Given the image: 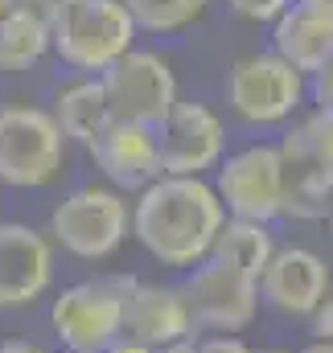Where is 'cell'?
<instances>
[{"label": "cell", "instance_id": "6da1fadb", "mask_svg": "<svg viewBox=\"0 0 333 353\" xmlns=\"http://www.w3.org/2000/svg\"><path fill=\"white\" fill-rule=\"evenodd\" d=\"M222 222H227V210L206 176L161 173L153 185L136 193L128 234L161 267L189 271V267L206 263Z\"/></svg>", "mask_w": 333, "mask_h": 353}, {"label": "cell", "instance_id": "7a4b0ae2", "mask_svg": "<svg viewBox=\"0 0 333 353\" xmlns=\"http://www.w3.org/2000/svg\"><path fill=\"white\" fill-rule=\"evenodd\" d=\"M132 41L136 25L124 0H66L50 12V50L83 79H99L132 50Z\"/></svg>", "mask_w": 333, "mask_h": 353}, {"label": "cell", "instance_id": "3957f363", "mask_svg": "<svg viewBox=\"0 0 333 353\" xmlns=\"http://www.w3.org/2000/svg\"><path fill=\"white\" fill-rule=\"evenodd\" d=\"M128 222H132V205L124 193H115L111 185H83L54 205L50 243L75 259L99 263L124 247Z\"/></svg>", "mask_w": 333, "mask_h": 353}, {"label": "cell", "instance_id": "277c9868", "mask_svg": "<svg viewBox=\"0 0 333 353\" xmlns=\"http://www.w3.org/2000/svg\"><path fill=\"white\" fill-rule=\"evenodd\" d=\"M136 288V275H103L62 288L50 304V329L62 350L103 353L124 337V296Z\"/></svg>", "mask_w": 333, "mask_h": 353}, {"label": "cell", "instance_id": "5b68a950", "mask_svg": "<svg viewBox=\"0 0 333 353\" xmlns=\"http://www.w3.org/2000/svg\"><path fill=\"white\" fill-rule=\"evenodd\" d=\"M66 169V136L46 107H0V181L12 189H46Z\"/></svg>", "mask_w": 333, "mask_h": 353}, {"label": "cell", "instance_id": "8992f818", "mask_svg": "<svg viewBox=\"0 0 333 353\" xmlns=\"http://www.w3.org/2000/svg\"><path fill=\"white\" fill-rule=\"evenodd\" d=\"M309 99L305 74L292 70L280 54H247L231 66L227 74V103L231 111L251 123V128H272V123H288L301 103Z\"/></svg>", "mask_w": 333, "mask_h": 353}, {"label": "cell", "instance_id": "52a82bcc", "mask_svg": "<svg viewBox=\"0 0 333 353\" xmlns=\"http://www.w3.org/2000/svg\"><path fill=\"white\" fill-rule=\"evenodd\" d=\"M99 87L107 99L111 119L120 123H140V128H157L169 111L177 107V79L161 54L153 50H128L120 62H111L99 74Z\"/></svg>", "mask_w": 333, "mask_h": 353}, {"label": "cell", "instance_id": "ba28073f", "mask_svg": "<svg viewBox=\"0 0 333 353\" xmlns=\"http://www.w3.org/2000/svg\"><path fill=\"white\" fill-rule=\"evenodd\" d=\"M214 193L227 210V218L247 222H276L284 210V169L276 144H247L218 161Z\"/></svg>", "mask_w": 333, "mask_h": 353}, {"label": "cell", "instance_id": "9c48e42d", "mask_svg": "<svg viewBox=\"0 0 333 353\" xmlns=\"http://www.w3.org/2000/svg\"><path fill=\"white\" fill-rule=\"evenodd\" d=\"M165 176H206L227 157V123L206 103H181L153 128Z\"/></svg>", "mask_w": 333, "mask_h": 353}, {"label": "cell", "instance_id": "30bf717a", "mask_svg": "<svg viewBox=\"0 0 333 353\" xmlns=\"http://www.w3.org/2000/svg\"><path fill=\"white\" fill-rule=\"evenodd\" d=\"M181 296L189 304L193 329L239 337L259 316V288H255V279L231 271V267L210 263V259L189 267V279L181 283Z\"/></svg>", "mask_w": 333, "mask_h": 353}, {"label": "cell", "instance_id": "8fae6325", "mask_svg": "<svg viewBox=\"0 0 333 353\" xmlns=\"http://www.w3.org/2000/svg\"><path fill=\"white\" fill-rule=\"evenodd\" d=\"M259 304L284 312V316H309L333 288L330 263L309 247H276V255L255 279Z\"/></svg>", "mask_w": 333, "mask_h": 353}, {"label": "cell", "instance_id": "7c38bea8", "mask_svg": "<svg viewBox=\"0 0 333 353\" xmlns=\"http://www.w3.org/2000/svg\"><path fill=\"white\" fill-rule=\"evenodd\" d=\"M54 283V243L25 222H0V308H25Z\"/></svg>", "mask_w": 333, "mask_h": 353}, {"label": "cell", "instance_id": "4fadbf2b", "mask_svg": "<svg viewBox=\"0 0 333 353\" xmlns=\"http://www.w3.org/2000/svg\"><path fill=\"white\" fill-rule=\"evenodd\" d=\"M276 152H280V169H284V210H280V218H296V222H321V218H330L333 173L321 165V157L313 152L305 119L284 132V140L276 144Z\"/></svg>", "mask_w": 333, "mask_h": 353}, {"label": "cell", "instance_id": "5bb4252c", "mask_svg": "<svg viewBox=\"0 0 333 353\" xmlns=\"http://www.w3.org/2000/svg\"><path fill=\"white\" fill-rule=\"evenodd\" d=\"M95 169L107 176L115 193H140L161 176V157H157V132L140 123H120L111 119L103 136L86 148Z\"/></svg>", "mask_w": 333, "mask_h": 353}, {"label": "cell", "instance_id": "9a60e30c", "mask_svg": "<svg viewBox=\"0 0 333 353\" xmlns=\"http://www.w3.org/2000/svg\"><path fill=\"white\" fill-rule=\"evenodd\" d=\"M124 337L144 350H165L173 341L193 337V316L181 288L169 283H140L124 296Z\"/></svg>", "mask_w": 333, "mask_h": 353}, {"label": "cell", "instance_id": "2e32d148", "mask_svg": "<svg viewBox=\"0 0 333 353\" xmlns=\"http://www.w3.org/2000/svg\"><path fill=\"white\" fill-rule=\"evenodd\" d=\"M272 54H280L305 79L333 62V4L292 0L272 21Z\"/></svg>", "mask_w": 333, "mask_h": 353}, {"label": "cell", "instance_id": "e0dca14e", "mask_svg": "<svg viewBox=\"0 0 333 353\" xmlns=\"http://www.w3.org/2000/svg\"><path fill=\"white\" fill-rule=\"evenodd\" d=\"M276 255V234L267 222H247V218H227L222 230L214 234L210 247V263L231 267L247 279H259V271L267 267V259Z\"/></svg>", "mask_w": 333, "mask_h": 353}, {"label": "cell", "instance_id": "ac0fdd59", "mask_svg": "<svg viewBox=\"0 0 333 353\" xmlns=\"http://www.w3.org/2000/svg\"><path fill=\"white\" fill-rule=\"evenodd\" d=\"M50 115H54L58 132L66 136V144H83V148H91L103 136V128L111 123V111H107L99 79H79V83L62 87Z\"/></svg>", "mask_w": 333, "mask_h": 353}, {"label": "cell", "instance_id": "d6986e66", "mask_svg": "<svg viewBox=\"0 0 333 353\" xmlns=\"http://www.w3.org/2000/svg\"><path fill=\"white\" fill-rule=\"evenodd\" d=\"M50 54V17L29 4L0 12V70H29Z\"/></svg>", "mask_w": 333, "mask_h": 353}, {"label": "cell", "instance_id": "ffe728a7", "mask_svg": "<svg viewBox=\"0 0 333 353\" xmlns=\"http://www.w3.org/2000/svg\"><path fill=\"white\" fill-rule=\"evenodd\" d=\"M206 4L210 0H124L136 33H181L206 12Z\"/></svg>", "mask_w": 333, "mask_h": 353}, {"label": "cell", "instance_id": "44dd1931", "mask_svg": "<svg viewBox=\"0 0 333 353\" xmlns=\"http://www.w3.org/2000/svg\"><path fill=\"white\" fill-rule=\"evenodd\" d=\"M305 128H309L313 152L321 157V165L333 173V111H309L305 115Z\"/></svg>", "mask_w": 333, "mask_h": 353}, {"label": "cell", "instance_id": "7402d4cb", "mask_svg": "<svg viewBox=\"0 0 333 353\" xmlns=\"http://www.w3.org/2000/svg\"><path fill=\"white\" fill-rule=\"evenodd\" d=\"M292 0H231V8L243 17V21H255V25H272Z\"/></svg>", "mask_w": 333, "mask_h": 353}, {"label": "cell", "instance_id": "603a6c76", "mask_svg": "<svg viewBox=\"0 0 333 353\" xmlns=\"http://www.w3.org/2000/svg\"><path fill=\"white\" fill-rule=\"evenodd\" d=\"M305 90L313 99V111H333V62H325L321 70H313L305 79Z\"/></svg>", "mask_w": 333, "mask_h": 353}, {"label": "cell", "instance_id": "cb8c5ba5", "mask_svg": "<svg viewBox=\"0 0 333 353\" xmlns=\"http://www.w3.org/2000/svg\"><path fill=\"white\" fill-rule=\"evenodd\" d=\"M309 321V329H313V341H333V292L305 316Z\"/></svg>", "mask_w": 333, "mask_h": 353}, {"label": "cell", "instance_id": "d4e9b609", "mask_svg": "<svg viewBox=\"0 0 333 353\" xmlns=\"http://www.w3.org/2000/svg\"><path fill=\"white\" fill-rule=\"evenodd\" d=\"M198 353H255L243 337H227V333H214L206 341H198Z\"/></svg>", "mask_w": 333, "mask_h": 353}, {"label": "cell", "instance_id": "484cf974", "mask_svg": "<svg viewBox=\"0 0 333 353\" xmlns=\"http://www.w3.org/2000/svg\"><path fill=\"white\" fill-rule=\"evenodd\" d=\"M0 353H46V350L33 345V341H0Z\"/></svg>", "mask_w": 333, "mask_h": 353}, {"label": "cell", "instance_id": "4316f807", "mask_svg": "<svg viewBox=\"0 0 333 353\" xmlns=\"http://www.w3.org/2000/svg\"><path fill=\"white\" fill-rule=\"evenodd\" d=\"M103 353H153V350H144V345H136V341H128V337H120V341H111Z\"/></svg>", "mask_w": 333, "mask_h": 353}, {"label": "cell", "instance_id": "83f0119b", "mask_svg": "<svg viewBox=\"0 0 333 353\" xmlns=\"http://www.w3.org/2000/svg\"><path fill=\"white\" fill-rule=\"evenodd\" d=\"M12 4H29V8H37V12H46V17H50V12H54V8H62L66 0H12Z\"/></svg>", "mask_w": 333, "mask_h": 353}, {"label": "cell", "instance_id": "f1b7e54d", "mask_svg": "<svg viewBox=\"0 0 333 353\" xmlns=\"http://www.w3.org/2000/svg\"><path fill=\"white\" fill-rule=\"evenodd\" d=\"M153 353H198V341L189 337V341H173V345H165V350H153Z\"/></svg>", "mask_w": 333, "mask_h": 353}, {"label": "cell", "instance_id": "f546056e", "mask_svg": "<svg viewBox=\"0 0 333 353\" xmlns=\"http://www.w3.org/2000/svg\"><path fill=\"white\" fill-rule=\"evenodd\" d=\"M301 353H333V341H309Z\"/></svg>", "mask_w": 333, "mask_h": 353}, {"label": "cell", "instance_id": "4dcf8cb0", "mask_svg": "<svg viewBox=\"0 0 333 353\" xmlns=\"http://www.w3.org/2000/svg\"><path fill=\"white\" fill-rule=\"evenodd\" d=\"M255 353H288V350H255Z\"/></svg>", "mask_w": 333, "mask_h": 353}, {"label": "cell", "instance_id": "1f68e13d", "mask_svg": "<svg viewBox=\"0 0 333 353\" xmlns=\"http://www.w3.org/2000/svg\"><path fill=\"white\" fill-rule=\"evenodd\" d=\"M8 4H12V0H0V12H4V8H8Z\"/></svg>", "mask_w": 333, "mask_h": 353}, {"label": "cell", "instance_id": "d6a6232c", "mask_svg": "<svg viewBox=\"0 0 333 353\" xmlns=\"http://www.w3.org/2000/svg\"><path fill=\"white\" fill-rule=\"evenodd\" d=\"M58 353H75V350H58Z\"/></svg>", "mask_w": 333, "mask_h": 353}]
</instances>
